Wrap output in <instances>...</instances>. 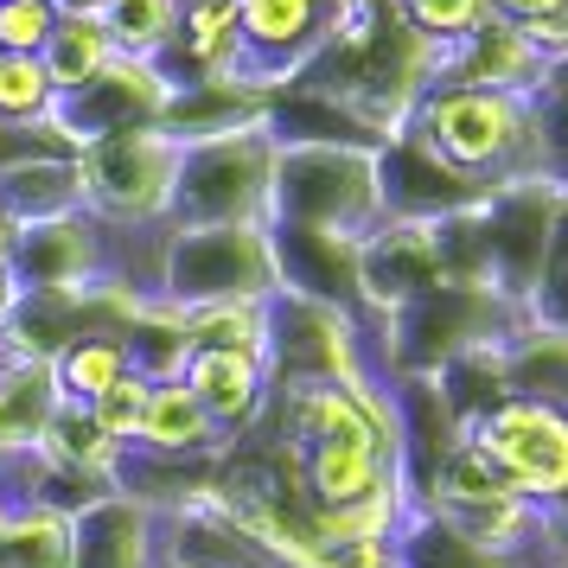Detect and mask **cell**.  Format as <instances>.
Returning <instances> with one entry per match:
<instances>
[{"mask_svg":"<svg viewBox=\"0 0 568 568\" xmlns=\"http://www.w3.org/2000/svg\"><path fill=\"white\" fill-rule=\"evenodd\" d=\"M39 58H45V71H52L58 97H71V90H83L90 78H103L109 64H115V45H109V27L97 13H58L52 45Z\"/></svg>","mask_w":568,"mask_h":568,"instance_id":"obj_14","label":"cell"},{"mask_svg":"<svg viewBox=\"0 0 568 568\" xmlns=\"http://www.w3.org/2000/svg\"><path fill=\"white\" fill-rule=\"evenodd\" d=\"M13 236H20V217L7 211V199H0V262L13 256Z\"/></svg>","mask_w":568,"mask_h":568,"instance_id":"obj_24","label":"cell"},{"mask_svg":"<svg viewBox=\"0 0 568 568\" xmlns=\"http://www.w3.org/2000/svg\"><path fill=\"white\" fill-rule=\"evenodd\" d=\"M403 7V20H409L428 45H460V39H473V32L486 27V20H498V0H396Z\"/></svg>","mask_w":568,"mask_h":568,"instance_id":"obj_18","label":"cell"},{"mask_svg":"<svg viewBox=\"0 0 568 568\" xmlns=\"http://www.w3.org/2000/svg\"><path fill=\"white\" fill-rule=\"evenodd\" d=\"M103 27L115 58H141V64H166L173 39H180V0H109Z\"/></svg>","mask_w":568,"mask_h":568,"instance_id":"obj_15","label":"cell"},{"mask_svg":"<svg viewBox=\"0 0 568 568\" xmlns=\"http://www.w3.org/2000/svg\"><path fill=\"white\" fill-rule=\"evenodd\" d=\"M224 447H231V440L217 435L211 409L192 396L185 377H166V384L148 389L134 454H154V460H192V454H224Z\"/></svg>","mask_w":568,"mask_h":568,"instance_id":"obj_12","label":"cell"},{"mask_svg":"<svg viewBox=\"0 0 568 568\" xmlns=\"http://www.w3.org/2000/svg\"><path fill=\"white\" fill-rule=\"evenodd\" d=\"M58 109V83L45 58L7 52L0 58V129H45Z\"/></svg>","mask_w":568,"mask_h":568,"instance_id":"obj_17","label":"cell"},{"mask_svg":"<svg viewBox=\"0 0 568 568\" xmlns=\"http://www.w3.org/2000/svg\"><path fill=\"white\" fill-rule=\"evenodd\" d=\"M173 83L243 78V13L236 0H180V39L166 52Z\"/></svg>","mask_w":568,"mask_h":568,"instance_id":"obj_11","label":"cell"},{"mask_svg":"<svg viewBox=\"0 0 568 568\" xmlns=\"http://www.w3.org/2000/svg\"><path fill=\"white\" fill-rule=\"evenodd\" d=\"M185 141L148 122V129H115L78 148L83 211L109 231H160L173 217V185H180Z\"/></svg>","mask_w":568,"mask_h":568,"instance_id":"obj_3","label":"cell"},{"mask_svg":"<svg viewBox=\"0 0 568 568\" xmlns=\"http://www.w3.org/2000/svg\"><path fill=\"white\" fill-rule=\"evenodd\" d=\"M524 32H530V45L542 52V64H549L556 78H568V0H556L537 27H524Z\"/></svg>","mask_w":568,"mask_h":568,"instance_id":"obj_21","label":"cell"},{"mask_svg":"<svg viewBox=\"0 0 568 568\" xmlns=\"http://www.w3.org/2000/svg\"><path fill=\"white\" fill-rule=\"evenodd\" d=\"M537 562H568V498L542 511V549H537Z\"/></svg>","mask_w":568,"mask_h":568,"instance_id":"obj_22","label":"cell"},{"mask_svg":"<svg viewBox=\"0 0 568 568\" xmlns=\"http://www.w3.org/2000/svg\"><path fill=\"white\" fill-rule=\"evenodd\" d=\"M517 568H537V562H517Z\"/></svg>","mask_w":568,"mask_h":568,"instance_id":"obj_27","label":"cell"},{"mask_svg":"<svg viewBox=\"0 0 568 568\" xmlns=\"http://www.w3.org/2000/svg\"><path fill=\"white\" fill-rule=\"evenodd\" d=\"M129 371H134V352H129V338H122V326H97V333L71 338L52 358L58 403H83V409H90V403L109 396Z\"/></svg>","mask_w":568,"mask_h":568,"instance_id":"obj_13","label":"cell"},{"mask_svg":"<svg viewBox=\"0 0 568 568\" xmlns=\"http://www.w3.org/2000/svg\"><path fill=\"white\" fill-rule=\"evenodd\" d=\"M384 180L377 148H282L268 224H307V231L371 236L384 224Z\"/></svg>","mask_w":568,"mask_h":568,"instance_id":"obj_4","label":"cell"},{"mask_svg":"<svg viewBox=\"0 0 568 568\" xmlns=\"http://www.w3.org/2000/svg\"><path fill=\"white\" fill-rule=\"evenodd\" d=\"M537 568H568V562H537Z\"/></svg>","mask_w":568,"mask_h":568,"instance_id":"obj_26","label":"cell"},{"mask_svg":"<svg viewBox=\"0 0 568 568\" xmlns=\"http://www.w3.org/2000/svg\"><path fill=\"white\" fill-rule=\"evenodd\" d=\"M103 7L109 0H58V13H97V20H103Z\"/></svg>","mask_w":568,"mask_h":568,"instance_id":"obj_25","label":"cell"},{"mask_svg":"<svg viewBox=\"0 0 568 568\" xmlns=\"http://www.w3.org/2000/svg\"><path fill=\"white\" fill-rule=\"evenodd\" d=\"M148 389H154V384H148L141 371H129V377L109 389V396H97V403H90L97 428H103V435H115L122 447H134V435H141V409H148Z\"/></svg>","mask_w":568,"mask_h":568,"instance_id":"obj_20","label":"cell"},{"mask_svg":"<svg viewBox=\"0 0 568 568\" xmlns=\"http://www.w3.org/2000/svg\"><path fill=\"white\" fill-rule=\"evenodd\" d=\"M396 568H403V562H396Z\"/></svg>","mask_w":568,"mask_h":568,"instance_id":"obj_28","label":"cell"},{"mask_svg":"<svg viewBox=\"0 0 568 568\" xmlns=\"http://www.w3.org/2000/svg\"><path fill=\"white\" fill-rule=\"evenodd\" d=\"M530 180L568 192V78H549L530 97Z\"/></svg>","mask_w":568,"mask_h":568,"instance_id":"obj_16","label":"cell"},{"mask_svg":"<svg viewBox=\"0 0 568 568\" xmlns=\"http://www.w3.org/2000/svg\"><path fill=\"white\" fill-rule=\"evenodd\" d=\"M0 58H7V52H0Z\"/></svg>","mask_w":568,"mask_h":568,"instance_id":"obj_29","label":"cell"},{"mask_svg":"<svg viewBox=\"0 0 568 568\" xmlns=\"http://www.w3.org/2000/svg\"><path fill=\"white\" fill-rule=\"evenodd\" d=\"M71 568H160V511L129 491H109L78 517Z\"/></svg>","mask_w":568,"mask_h":568,"instance_id":"obj_10","label":"cell"},{"mask_svg":"<svg viewBox=\"0 0 568 568\" xmlns=\"http://www.w3.org/2000/svg\"><path fill=\"white\" fill-rule=\"evenodd\" d=\"M364 333L358 313L333 307V301H307V294H275L268 301V384H352L364 377Z\"/></svg>","mask_w":568,"mask_h":568,"instance_id":"obj_7","label":"cell"},{"mask_svg":"<svg viewBox=\"0 0 568 568\" xmlns=\"http://www.w3.org/2000/svg\"><path fill=\"white\" fill-rule=\"evenodd\" d=\"M58 32V0H0V52L39 58Z\"/></svg>","mask_w":568,"mask_h":568,"instance_id":"obj_19","label":"cell"},{"mask_svg":"<svg viewBox=\"0 0 568 568\" xmlns=\"http://www.w3.org/2000/svg\"><path fill=\"white\" fill-rule=\"evenodd\" d=\"M549 7H556V0H498V13H505V20H517V27H537Z\"/></svg>","mask_w":568,"mask_h":568,"instance_id":"obj_23","label":"cell"},{"mask_svg":"<svg viewBox=\"0 0 568 568\" xmlns=\"http://www.w3.org/2000/svg\"><path fill=\"white\" fill-rule=\"evenodd\" d=\"M549 78H556V71L542 64V52L530 45V32L498 13V20H486L473 39H460V45H447V52H440V78L435 83H473V90L537 97Z\"/></svg>","mask_w":568,"mask_h":568,"instance_id":"obj_8","label":"cell"},{"mask_svg":"<svg viewBox=\"0 0 568 568\" xmlns=\"http://www.w3.org/2000/svg\"><path fill=\"white\" fill-rule=\"evenodd\" d=\"M275 160H282V141L268 134V122L185 141L166 224H268Z\"/></svg>","mask_w":568,"mask_h":568,"instance_id":"obj_5","label":"cell"},{"mask_svg":"<svg viewBox=\"0 0 568 568\" xmlns=\"http://www.w3.org/2000/svg\"><path fill=\"white\" fill-rule=\"evenodd\" d=\"M511 491H524L530 505H562L568 498V403H549V396H498L486 415H473L460 428Z\"/></svg>","mask_w":568,"mask_h":568,"instance_id":"obj_6","label":"cell"},{"mask_svg":"<svg viewBox=\"0 0 568 568\" xmlns=\"http://www.w3.org/2000/svg\"><path fill=\"white\" fill-rule=\"evenodd\" d=\"M294 454H301V479H307L313 511L358 505V498H371L377 486H389L396 473H409L403 454H389L384 440H371V435H333V440H313V447H294Z\"/></svg>","mask_w":568,"mask_h":568,"instance_id":"obj_9","label":"cell"},{"mask_svg":"<svg viewBox=\"0 0 568 568\" xmlns=\"http://www.w3.org/2000/svg\"><path fill=\"white\" fill-rule=\"evenodd\" d=\"M415 134L479 192L530 180V97L435 83L415 109Z\"/></svg>","mask_w":568,"mask_h":568,"instance_id":"obj_2","label":"cell"},{"mask_svg":"<svg viewBox=\"0 0 568 568\" xmlns=\"http://www.w3.org/2000/svg\"><path fill=\"white\" fill-rule=\"evenodd\" d=\"M148 294L173 301V307L275 301L282 294L275 224H160Z\"/></svg>","mask_w":568,"mask_h":568,"instance_id":"obj_1","label":"cell"}]
</instances>
